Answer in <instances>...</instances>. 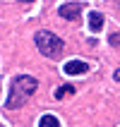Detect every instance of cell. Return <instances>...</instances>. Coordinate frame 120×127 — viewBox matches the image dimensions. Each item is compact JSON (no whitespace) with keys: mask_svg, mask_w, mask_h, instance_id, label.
Wrapping results in <instances>:
<instances>
[{"mask_svg":"<svg viewBox=\"0 0 120 127\" xmlns=\"http://www.w3.org/2000/svg\"><path fill=\"white\" fill-rule=\"evenodd\" d=\"M36 89H39L36 77H29V74L12 77V82H10V96L5 101V108L7 110H17V108L27 106V101L36 94Z\"/></svg>","mask_w":120,"mask_h":127,"instance_id":"1","label":"cell"},{"mask_svg":"<svg viewBox=\"0 0 120 127\" xmlns=\"http://www.w3.org/2000/svg\"><path fill=\"white\" fill-rule=\"evenodd\" d=\"M34 43H36V48H39V53L46 58H60L63 55V50H65V43L60 36H55L53 31H46V29H41V31H36L34 34Z\"/></svg>","mask_w":120,"mask_h":127,"instance_id":"2","label":"cell"},{"mask_svg":"<svg viewBox=\"0 0 120 127\" xmlns=\"http://www.w3.org/2000/svg\"><path fill=\"white\" fill-rule=\"evenodd\" d=\"M79 12H82V2H67V5H60V10H58V14L67 22H77Z\"/></svg>","mask_w":120,"mask_h":127,"instance_id":"3","label":"cell"},{"mask_svg":"<svg viewBox=\"0 0 120 127\" xmlns=\"http://www.w3.org/2000/svg\"><path fill=\"white\" fill-rule=\"evenodd\" d=\"M63 72L65 74H86L89 72V65L84 60H70V63H65Z\"/></svg>","mask_w":120,"mask_h":127,"instance_id":"4","label":"cell"},{"mask_svg":"<svg viewBox=\"0 0 120 127\" xmlns=\"http://www.w3.org/2000/svg\"><path fill=\"white\" fill-rule=\"evenodd\" d=\"M89 29H91V31H101V29H103V14L101 12H91L89 14Z\"/></svg>","mask_w":120,"mask_h":127,"instance_id":"5","label":"cell"},{"mask_svg":"<svg viewBox=\"0 0 120 127\" xmlns=\"http://www.w3.org/2000/svg\"><path fill=\"white\" fill-rule=\"evenodd\" d=\"M39 127H60V120H58L55 115H41V120H39Z\"/></svg>","mask_w":120,"mask_h":127,"instance_id":"6","label":"cell"},{"mask_svg":"<svg viewBox=\"0 0 120 127\" xmlns=\"http://www.w3.org/2000/svg\"><path fill=\"white\" fill-rule=\"evenodd\" d=\"M75 91H77V89H75V86H70V84H65V86H60V89H58V91H55V98H58V101H63L65 96H70V94H75Z\"/></svg>","mask_w":120,"mask_h":127,"instance_id":"7","label":"cell"},{"mask_svg":"<svg viewBox=\"0 0 120 127\" xmlns=\"http://www.w3.org/2000/svg\"><path fill=\"white\" fill-rule=\"evenodd\" d=\"M108 43H111L113 48H118V46H120V34H111V36H108Z\"/></svg>","mask_w":120,"mask_h":127,"instance_id":"8","label":"cell"},{"mask_svg":"<svg viewBox=\"0 0 120 127\" xmlns=\"http://www.w3.org/2000/svg\"><path fill=\"white\" fill-rule=\"evenodd\" d=\"M113 79H115V82H120V67H118V70L113 72Z\"/></svg>","mask_w":120,"mask_h":127,"instance_id":"9","label":"cell"},{"mask_svg":"<svg viewBox=\"0 0 120 127\" xmlns=\"http://www.w3.org/2000/svg\"><path fill=\"white\" fill-rule=\"evenodd\" d=\"M22 2H34V0H22Z\"/></svg>","mask_w":120,"mask_h":127,"instance_id":"10","label":"cell"},{"mask_svg":"<svg viewBox=\"0 0 120 127\" xmlns=\"http://www.w3.org/2000/svg\"><path fill=\"white\" fill-rule=\"evenodd\" d=\"M115 5H118V7H120V0H115Z\"/></svg>","mask_w":120,"mask_h":127,"instance_id":"11","label":"cell"}]
</instances>
